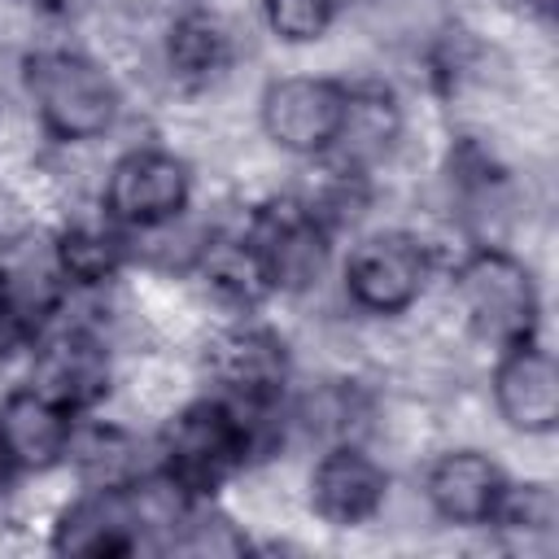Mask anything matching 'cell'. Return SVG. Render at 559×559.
I'll return each mask as SVG.
<instances>
[{
    "mask_svg": "<svg viewBox=\"0 0 559 559\" xmlns=\"http://www.w3.org/2000/svg\"><path fill=\"white\" fill-rule=\"evenodd\" d=\"M231 31L205 13V9H188L179 17H170L166 35H162V70L170 79L175 92H210L227 70H231Z\"/></svg>",
    "mask_w": 559,
    "mask_h": 559,
    "instance_id": "16",
    "label": "cell"
},
{
    "mask_svg": "<svg viewBox=\"0 0 559 559\" xmlns=\"http://www.w3.org/2000/svg\"><path fill=\"white\" fill-rule=\"evenodd\" d=\"M450 288H454V306L476 341L507 349V345L537 336L542 293H537L533 271L515 253H507L498 245L467 249L450 275Z\"/></svg>",
    "mask_w": 559,
    "mask_h": 559,
    "instance_id": "3",
    "label": "cell"
},
{
    "mask_svg": "<svg viewBox=\"0 0 559 559\" xmlns=\"http://www.w3.org/2000/svg\"><path fill=\"white\" fill-rule=\"evenodd\" d=\"M166 550H175V555H249L253 542L214 498H192L183 507Z\"/></svg>",
    "mask_w": 559,
    "mask_h": 559,
    "instance_id": "20",
    "label": "cell"
},
{
    "mask_svg": "<svg viewBox=\"0 0 559 559\" xmlns=\"http://www.w3.org/2000/svg\"><path fill=\"white\" fill-rule=\"evenodd\" d=\"M66 463L79 467L83 485H127V480L148 472L144 450L127 428H118V424H83V415L74 419V437H70Z\"/></svg>",
    "mask_w": 559,
    "mask_h": 559,
    "instance_id": "19",
    "label": "cell"
},
{
    "mask_svg": "<svg viewBox=\"0 0 559 559\" xmlns=\"http://www.w3.org/2000/svg\"><path fill=\"white\" fill-rule=\"evenodd\" d=\"M336 0H262V26L280 44H314L332 31Z\"/></svg>",
    "mask_w": 559,
    "mask_h": 559,
    "instance_id": "21",
    "label": "cell"
},
{
    "mask_svg": "<svg viewBox=\"0 0 559 559\" xmlns=\"http://www.w3.org/2000/svg\"><path fill=\"white\" fill-rule=\"evenodd\" d=\"M432 280V253L428 245L406 227H380L354 240L341 266V288L354 310L393 319L406 314Z\"/></svg>",
    "mask_w": 559,
    "mask_h": 559,
    "instance_id": "5",
    "label": "cell"
},
{
    "mask_svg": "<svg viewBox=\"0 0 559 559\" xmlns=\"http://www.w3.org/2000/svg\"><path fill=\"white\" fill-rule=\"evenodd\" d=\"M489 393H493V406H498L507 428L528 432V437L555 432V424H559V362L537 336L498 349Z\"/></svg>",
    "mask_w": 559,
    "mask_h": 559,
    "instance_id": "11",
    "label": "cell"
},
{
    "mask_svg": "<svg viewBox=\"0 0 559 559\" xmlns=\"http://www.w3.org/2000/svg\"><path fill=\"white\" fill-rule=\"evenodd\" d=\"M39 13H48V17H83V13H92L100 0H31Z\"/></svg>",
    "mask_w": 559,
    "mask_h": 559,
    "instance_id": "22",
    "label": "cell"
},
{
    "mask_svg": "<svg viewBox=\"0 0 559 559\" xmlns=\"http://www.w3.org/2000/svg\"><path fill=\"white\" fill-rule=\"evenodd\" d=\"M188 271L205 288L210 301H218L223 310H236V314H249L266 297H275V288L266 280V266H262L253 240L245 236V227L240 231H210L192 249Z\"/></svg>",
    "mask_w": 559,
    "mask_h": 559,
    "instance_id": "15",
    "label": "cell"
},
{
    "mask_svg": "<svg viewBox=\"0 0 559 559\" xmlns=\"http://www.w3.org/2000/svg\"><path fill=\"white\" fill-rule=\"evenodd\" d=\"M306 502L328 528H362L389 502V467L362 441H332L310 463Z\"/></svg>",
    "mask_w": 559,
    "mask_h": 559,
    "instance_id": "10",
    "label": "cell"
},
{
    "mask_svg": "<svg viewBox=\"0 0 559 559\" xmlns=\"http://www.w3.org/2000/svg\"><path fill=\"white\" fill-rule=\"evenodd\" d=\"M48 249H52V262L61 271V280L70 284V293H92V288H105L114 284L127 262H131V249H127V231L114 227L109 218L92 223V218H79V223H66L48 236Z\"/></svg>",
    "mask_w": 559,
    "mask_h": 559,
    "instance_id": "17",
    "label": "cell"
},
{
    "mask_svg": "<svg viewBox=\"0 0 559 559\" xmlns=\"http://www.w3.org/2000/svg\"><path fill=\"white\" fill-rule=\"evenodd\" d=\"M489 528L524 555H546L559 542V493L550 480H507Z\"/></svg>",
    "mask_w": 559,
    "mask_h": 559,
    "instance_id": "18",
    "label": "cell"
},
{
    "mask_svg": "<svg viewBox=\"0 0 559 559\" xmlns=\"http://www.w3.org/2000/svg\"><path fill=\"white\" fill-rule=\"evenodd\" d=\"M192 205V166L162 144L118 153L100 183V214L122 231H162Z\"/></svg>",
    "mask_w": 559,
    "mask_h": 559,
    "instance_id": "4",
    "label": "cell"
},
{
    "mask_svg": "<svg viewBox=\"0 0 559 559\" xmlns=\"http://www.w3.org/2000/svg\"><path fill=\"white\" fill-rule=\"evenodd\" d=\"M284 411H245L218 393L192 397L157 432L153 467L188 498H218V489L266 454Z\"/></svg>",
    "mask_w": 559,
    "mask_h": 559,
    "instance_id": "1",
    "label": "cell"
},
{
    "mask_svg": "<svg viewBox=\"0 0 559 559\" xmlns=\"http://www.w3.org/2000/svg\"><path fill=\"white\" fill-rule=\"evenodd\" d=\"M507 472L493 454L476 450V445H459V450H441L428 472H424V498L432 507V515L441 524L454 528H489L498 498L507 489Z\"/></svg>",
    "mask_w": 559,
    "mask_h": 559,
    "instance_id": "12",
    "label": "cell"
},
{
    "mask_svg": "<svg viewBox=\"0 0 559 559\" xmlns=\"http://www.w3.org/2000/svg\"><path fill=\"white\" fill-rule=\"evenodd\" d=\"M520 9L533 13L537 22H550V17H555V0H520Z\"/></svg>",
    "mask_w": 559,
    "mask_h": 559,
    "instance_id": "23",
    "label": "cell"
},
{
    "mask_svg": "<svg viewBox=\"0 0 559 559\" xmlns=\"http://www.w3.org/2000/svg\"><path fill=\"white\" fill-rule=\"evenodd\" d=\"M74 419L66 406L44 397L35 384H13L0 397V450L17 476H39L66 463Z\"/></svg>",
    "mask_w": 559,
    "mask_h": 559,
    "instance_id": "13",
    "label": "cell"
},
{
    "mask_svg": "<svg viewBox=\"0 0 559 559\" xmlns=\"http://www.w3.org/2000/svg\"><path fill=\"white\" fill-rule=\"evenodd\" d=\"M245 236L253 240L275 293H306L323 280L336 231L310 210L306 197L284 192V197H266L249 214Z\"/></svg>",
    "mask_w": 559,
    "mask_h": 559,
    "instance_id": "6",
    "label": "cell"
},
{
    "mask_svg": "<svg viewBox=\"0 0 559 559\" xmlns=\"http://www.w3.org/2000/svg\"><path fill=\"white\" fill-rule=\"evenodd\" d=\"M114 349L109 341L87 323L57 319L35 345H31V380L44 397L66 406L70 415H92L114 393Z\"/></svg>",
    "mask_w": 559,
    "mask_h": 559,
    "instance_id": "8",
    "label": "cell"
},
{
    "mask_svg": "<svg viewBox=\"0 0 559 559\" xmlns=\"http://www.w3.org/2000/svg\"><path fill=\"white\" fill-rule=\"evenodd\" d=\"M13 480H17V472L9 467V459H4V450H0V498L9 493V485H13Z\"/></svg>",
    "mask_w": 559,
    "mask_h": 559,
    "instance_id": "24",
    "label": "cell"
},
{
    "mask_svg": "<svg viewBox=\"0 0 559 559\" xmlns=\"http://www.w3.org/2000/svg\"><path fill=\"white\" fill-rule=\"evenodd\" d=\"M402 135V105L389 83H345V118L336 144L323 153L328 166L371 175Z\"/></svg>",
    "mask_w": 559,
    "mask_h": 559,
    "instance_id": "14",
    "label": "cell"
},
{
    "mask_svg": "<svg viewBox=\"0 0 559 559\" xmlns=\"http://www.w3.org/2000/svg\"><path fill=\"white\" fill-rule=\"evenodd\" d=\"M214 393L245 411H284L293 384L288 341L266 323H231L205 345Z\"/></svg>",
    "mask_w": 559,
    "mask_h": 559,
    "instance_id": "7",
    "label": "cell"
},
{
    "mask_svg": "<svg viewBox=\"0 0 559 559\" xmlns=\"http://www.w3.org/2000/svg\"><path fill=\"white\" fill-rule=\"evenodd\" d=\"M345 118V83L332 74H280L258 96L262 135L293 157H323Z\"/></svg>",
    "mask_w": 559,
    "mask_h": 559,
    "instance_id": "9",
    "label": "cell"
},
{
    "mask_svg": "<svg viewBox=\"0 0 559 559\" xmlns=\"http://www.w3.org/2000/svg\"><path fill=\"white\" fill-rule=\"evenodd\" d=\"M22 92L39 127L61 144H92L122 118V87L83 48H35L22 57Z\"/></svg>",
    "mask_w": 559,
    "mask_h": 559,
    "instance_id": "2",
    "label": "cell"
}]
</instances>
